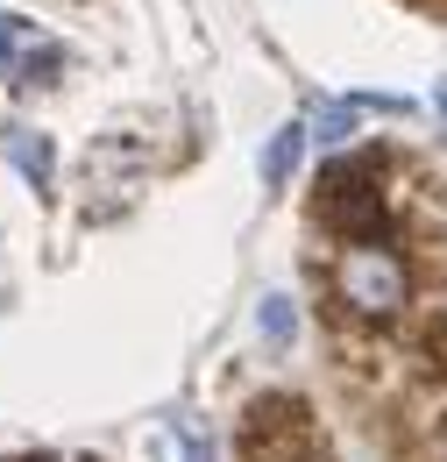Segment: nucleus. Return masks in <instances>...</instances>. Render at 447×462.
Segmentation results:
<instances>
[{
  "instance_id": "f257e3e1",
  "label": "nucleus",
  "mask_w": 447,
  "mask_h": 462,
  "mask_svg": "<svg viewBox=\"0 0 447 462\" xmlns=\"http://www.w3.org/2000/svg\"><path fill=\"white\" fill-rule=\"evenodd\" d=\"M327 291H334V306L348 320L397 328L412 313V263H405V249H391V242H348V249H334Z\"/></svg>"
},
{
  "instance_id": "6e6552de",
  "label": "nucleus",
  "mask_w": 447,
  "mask_h": 462,
  "mask_svg": "<svg viewBox=\"0 0 447 462\" xmlns=\"http://www.w3.org/2000/svg\"><path fill=\"white\" fill-rule=\"evenodd\" d=\"M57 64H64V51H50V43H43L36 58H22V93H36V86H50V79H57Z\"/></svg>"
},
{
  "instance_id": "0eeeda50",
  "label": "nucleus",
  "mask_w": 447,
  "mask_h": 462,
  "mask_svg": "<svg viewBox=\"0 0 447 462\" xmlns=\"http://www.w3.org/2000/svg\"><path fill=\"white\" fill-rule=\"evenodd\" d=\"M43 43H36V22H22V14H0V58H36Z\"/></svg>"
},
{
  "instance_id": "f8f14e48",
  "label": "nucleus",
  "mask_w": 447,
  "mask_h": 462,
  "mask_svg": "<svg viewBox=\"0 0 447 462\" xmlns=\"http://www.w3.org/2000/svg\"><path fill=\"white\" fill-rule=\"evenodd\" d=\"M43 462H50V456H43Z\"/></svg>"
},
{
  "instance_id": "1a4fd4ad",
  "label": "nucleus",
  "mask_w": 447,
  "mask_h": 462,
  "mask_svg": "<svg viewBox=\"0 0 447 462\" xmlns=\"http://www.w3.org/2000/svg\"><path fill=\"white\" fill-rule=\"evenodd\" d=\"M178 441H185V462H214V441L199 427H178Z\"/></svg>"
},
{
  "instance_id": "20e7f679",
  "label": "nucleus",
  "mask_w": 447,
  "mask_h": 462,
  "mask_svg": "<svg viewBox=\"0 0 447 462\" xmlns=\"http://www.w3.org/2000/svg\"><path fill=\"white\" fill-rule=\"evenodd\" d=\"M306 143H313V128H306V121H284L278 135H270V150H263V185H291Z\"/></svg>"
},
{
  "instance_id": "9b49d317",
  "label": "nucleus",
  "mask_w": 447,
  "mask_h": 462,
  "mask_svg": "<svg viewBox=\"0 0 447 462\" xmlns=\"http://www.w3.org/2000/svg\"><path fill=\"white\" fill-rule=\"evenodd\" d=\"M433 107H441V115H447V79H441V93H433Z\"/></svg>"
},
{
  "instance_id": "9d476101",
  "label": "nucleus",
  "mask_w": 447,
  "mask_h": 462,
  "mask_svg": "<svg viewBox=\"0 0 447 462\" xmlns=\"http://www.w3.org/2000/svg\"><path fill=\"white\" fill-rule=\"evenodd\" d=\"M433 441H441V456H447V399H441V412H433Z\"/></svg>"
},
{
  "instance_id": "39448f33",
  "label": "nucleus",
  "mask_w": 447,
  "mask_h": 462,
  "mask_svg": "<svg viewBox=\"0 0 447 462\" xmlns=\"http://www.w3.org/2000/svg\"><path fill=\"white\" fill-rule=\"evenodd\" d=\"M256 335L278 348V356L298 342V306H291V291H263V299H256Z\"/></svg>"
},
{
  "instance_id": "7ed1b4c3",
  "label": "nucleus",
  "mask_w": 447,
  "mask_h": 462,
  "mask_svg": "<svg viewBox=\"0 0 447 462\" xmlns=\"http://www.w3.org/2000/svg\"><path fill=\"white\" fill-rule=\"evenodd\" d=\"M0 150H7V164L29 178V185H50L57 150H50V135H43V128H14V121H0Z\"/></svg>"
},
{
  "instance_id": "f03ea898",
  "label": "nucleus",
  "mask_w": 447,
  "mask_h": 462,
  "mask_svg": "<svg viewBox=\"0 0 447 462\" xmlns=\"http://www.w3.org/2000/svg\"><path fill=\"white\" fill-rule=\"evenodd\" d=\"M313 221L348 242H391V207H384V157H334L320 171V199H313Z\"/></svg>"
},
{
  "instance_id": "423d86ee",
  "label": "nucleus",
  "mask_w": 447,
  "mask_h": 462,
  "mask_svg": "<svg viewBox=\"0 0 447 462\" xmlns=\"http://www.w3.org/2000/svg\"><path fill=\"white\" fill-rule=\"evenodd\" d=\"M355 121H362V107H355V100H320V107H313V121H306V128H313V135H320L327 150H341V143L355 135Z\"/></svg>"
}]
</instances>
